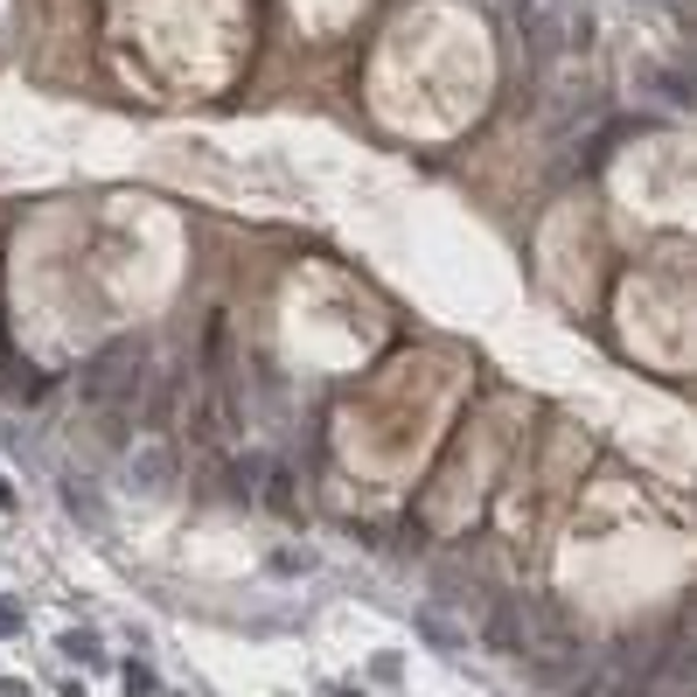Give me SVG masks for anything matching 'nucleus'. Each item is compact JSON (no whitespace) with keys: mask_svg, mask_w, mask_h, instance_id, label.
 Listing matches in <instances>:
<instances>
[{"mask_svg":"<svg viewBox=\"0 0 697 697\" xmlns=\"http://www.w3.org/2000/svg\"><path fill=\"white\" fill-rule=\"evenodd\" d=\"M516 641H524V628H516V607H502L496 621H488V649H496V656H516Z\"/></svg>","mask_w":697,"mask_h":697,"instance_id":"8","label":"nucleus"},{"mask_svg":"<svg viewBox=\"0 0 697 697\" xmlns=\"http://www.w3.org/2000/svg\"><path fill=\"white\" fill-rule=\"evenodd\" d=\"M572 29H579L572 0H524V36H530L537 57H558V49L572 42Z\"/></svg>","mask_w":697,"mask_h":697,"instance_id":"2","label":"nucleus"},{"mask_svg":"<svg viewBox=\"0 0 697 697\" xmlns=\"http://www.w3.org/2000/svg\"><path fill=\"white\" fill-rule=\"evenodd\" d=\"M0 635H21V607L14 600H0Z\"/></svg>","mask_w":697,"mask_h":697,"instance_id":"12","label":"nucleus"},{"mask_svg":"<svg viewBox=\"0 0 697 697\" xmlns=\"http://www.w3.org/2000/svg\"><path fill=\"white\" fill-rule=\"evenodd\" d=\"M175 697H189V690H175Z\"/></svg>","mask_w":697,"mask_h":697,"instance_id":"15","label":"nucleus"},{"mask_svg":"<svg viewBox=\"0 0 697 697\" xmlns=\"http://www.w3.org/2000/svg\"><path fill=\"white\" fill-rule=\"evenodd\" d=\"M168 481H175V454L161 440L126 454V488H133V496H168Z\"/></svg>","mask_w":697,"mask_h":697,"instance_id":"3","label":"nucleus"},{"mask_svg":"<svg viewBox=\"0 0 697 697\" xmlns=\"http://www.w3.org/2000/svg\"><path fill=\"white\" fill-rule=\"evenodd\" d=\"M57 502H63V509H70V516H77V524H84L91 537H106V530H112V524H106V502H98V481H84V475H63V481H57Z\"/></svg>","mask_w":697,"mask_h":697,"instance_id":"4","label":"nucleus"},{"mask_svg":"<svg viewBox=\"0 0 697 697\" xmlns=\"http://www.w3.org/2000/svg\"><path fill=\"white\" fill-rule=\"evenodd\" d=\"M8 502H14V488H8V481H0V509H8Z\"/></svg>","mask_w":697,"mask_h":697,"instance_id":"14","label":"nucleus"},{"mask_svg":"<svg viewBox=\"0 0 697 697\" xmlns=\"http://www.w3.org/2000/svg\"><path fill=\"white\" fill-rule=\"evenodd\" d=\"M321 697H364V690H349V684H328V690H321Z\"/></svg>","mask_w":697,"mask_h":697,"instance_id":"13","label":"nucleus"},{"mask_svg":"<svg viewBox=\"0 0 697 697\" xmlns=\"http://www.w3.org/2000/svg\"><path fill=\"white\" fill-rule=\"evenodd\" d=\"M411 628H419V635H426V641H432V649H440V656H454L460 641H468V635H460L454 621H440V614H432V607H419V614H411Z\"/></svg>","mask_w":697,"mask_h":697,"instance_id":"5","label":"nucleus"},{"mask_svg":"<svg viewBox=\"0 0 697 697\" xmlns=\"http://www.w3.org/2000/svg\"><path fill=\"white\" fill-rule=\"evenodd\" d=\"M307 565H315V551H279L272 572H307Z\"/></svg>","mask_w":697,"mask_h":697,"instance_id":"11","label":"nucleus"},{"mask_svg":"<svg viewBox=\"0 0 697 697\" xmlns=\"http://www.w3.org/2000/svg\"><path fill=\"white\" fill-rule=\"evenodd\" d=\"M140 349H106L98 364L84 370V398L98 405V411H133V398H140Z\"/></svg>","mask_w":697,"mask_h":697,"instance_id":"1","label":"nucleus"},{"mask_svg":"<svg viewBox=\"0 0 697 697\" xmlns=\"http://www.w3.org/2000/svg\"><path fill=\"white\" fill-rule=\"evenodd\" d=\"M266 502H272L279 516H293V509H300V502H293V475H287V468H272V488H266Z\"/></svg>","mask_w":697,"mask_h":697,"instance_id":"9","label":"nucleus"},{"mask_svg":"<svg viewBox=\"0 0 697 697\" xmlns=\"http://www.w3.org/2000/svg\"><path fill=\"white\" fill-rule=\"evenodd\" d=\"M57 649H63L70 663H84V669H98V663H106V641H98V628H70V635L57 641Z\"/></svg>","mask_w":697,"mask_h":697,"instance_id":"6","label":"nucleus"},{"mask_svg":"<svg viewBox=\"0 0 697 697\" xmlns=\"http://www.w3.org/2000/svg\"><path fill=\"white\" fill-rule=\"evenodd\" d=\"M258 468H266V460H258V454H245V460H230V488H223V496H238V502H251L258 496Z\"/></svg>","mask_w":697,"mask_h":697,"instance_id":"7","label":"nucleus"},{"mask_svg":"<svg viewBox=\"0 0 697 697\" xmlns=\"http://www.w3.org/2000/svg\"><path fill=\"white\" fill-rule=\"evenodd\" d=\"M126 697H153V669L147 663H126Z\"/></svg>","mask_w":697,"mask_h":697,"instance_id":"10","label":"nucleus"}]
</instances>
